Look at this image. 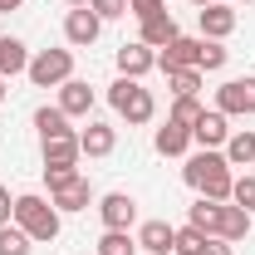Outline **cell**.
<instances>
[{
  "mask_svg": "<svg viewBox=\"0 0 255 255\" xmlns=\"http://www.w3.org/2000/svg\"><path fill=\"white\" fill-rule=\"evenodd\" d=\"M216 221H221V201H211V196H196V201L187 206V226H196V231L216 236Z\"/></svg>",
  "mask_w": 255,
  "mask_h": 255,
  "instance_id": "44dd1931",
  "label": "cell"
},
{
  "mask_svg": "<svg viewBox=\"0 0 255 255\" xmlns=\"http://www.w3.org/2000/svg\"><path fill=\"white\" fill-rule=\"evenodd\" d=\"M226 59H231V54H226L221 39H201V59H196V69H201V74H216V69H226Z\"/></svg>",
  "mask_w": 255,
  "mask_h": 255,
  "instance_id": "4316f807",
  "label": "cell"
},
{
  "mask_svg": "<svg viewBox=\"0 0 255 255\" xmlns=\"http://www.w3.org/2000/svg\"><path fill=\"white\" fill-rule=\"evenodd\" d=\"M201 241H206V231L182 226V231H177V241H172V255H196V251H201Z\"/></svg>",
  "mask_w": 255,
  "mask_h": 255,
  "instance_id": "f1b7e54d",
  "label": "cell"
},
{
  "mask_svg": "<svg viewBox=\"0 0 255 255\" xmlns=\"http://www.w3.org/2000/svg\"><path fill=\"white\" fill-rule=\"evenodd\" d=\"M98 216H103V231H132V221H137V201H132L128 191H108V196L98 201Z\"/></svg>",
  "mask_w": 255,
  "mask_h": 255,
  "instance_id": "52a82bcc",
  "label": "cell"
},
{
  "mask_svg": "<svg viewBox=\"0 0 255 255\" xmlns=\"http://www.w3.org/2000/svg\"><path fill=\"white\" fill-rule=\"evenodd\" d=\"M196 20H201V39H226V34L236 30V10L216 0V5H206V10H196Z\"/></svg>",
  "mask_w": 255,
  "mask_h": 255,
  "instance_id": "4fadbf2b",
  "label": "cell"
},
{
  "mask_svg": "<svg viewBox=\"0 0 255 255\" xmlns=\"http://www.w3.org/2000/svg\"><path fill=\"white\" fill-rule=\"evenodd\" d=\"M236 5H255V0H236Z\"/></svg>",
  "mask_w": 255,
  "mask_h": 255,
  "instance_id": "f35d334b",
  "label": "cell"
},
{
  "mask_svg": "<svg viewBox=\"0 0 255 255\" xmlns=\"http://www.w3.org/2000/svg\"><path fill=\"white\" fill-rule=\"evenodd\" d=\"M206 108H201V98H172V123H182V128H196V118H201Z\"/></svg>",
  "mask_w": 255,
  "mask_h": 255,
  "instance_id": "83f0119b",
  "label": "cell"
},
{
  "mask_svg": "<svg viewBox=\"0 0 255 255\" xmlns=\"http://www.w3.org/2000/svg\"><path fill=\"white\" fill-rule=\"evenodd\" d=\"M59 108L69 113V118H84V113L94 108V89H89L84 79H64L59 84Z\"/></svg>",
  "mask_w": 255,
  "mask_h": 255,
  "instance_id": "e0dca14e",
  "label": "cell"
},
{
  "mask_svg": "<svg viewBox=\"0 0 255 255\" xmlns=\"http://www.w3.org/2000/svg\"><path fill=\"white\" fill-rule=\"evenodd\" d=\"M182 177H187V187L196 196H211V201H231V187H236V172H231L226 152H216V147L191 152L187 167H182Z\"/></svg>",
  "mask_w": 255,
  "mask_h": 255,
  "instance_id": "6da1fadb",
  "label": "cell"
},
{
  "mask_svg": "<svg viewBox=\"0 0 255 255\" xmlns=\"http://www.w3.org/2000/svg\"><path fill=\"white\" fill-rule=\"evenodd\" d=\"M25 74L34 89H59L64 79H74V49H39V54H30Z\"/></svg>",
  "mask_w": 255,
  "mask_h": 255,
  "instance_id": "277c9868",
  "label": "cell"
},
{
  "mask_svg": "<svg viewBox=\"0 0 255 255\" xmlns=\"http://www.w3.org/2000/svg\"><path fill=\"white\" fill-rule=\"evenodd\" d=\"M172 241H177V226H167V221L137 226V251H147V255H172Z\"/></svg>",
  "mask_w": 255,
  "mask_h": 255,
  "instance_id": "5bb4252c",
  "label": "cell"
},
{
  "mask_svg": "<svg viewBox=\"0 0 255 255\" xmlns=\"http://www.w3.org/2000/svg\"><path fill=\"white\" fill-rule=\"evenodd\" d=\"M147 69H157V49H147L142 39H132V44L118 49V74L123 79H142Z\"/></svg>",
  "mask_w": 255,
  "mask_h": 255,
  "instance_id": "8fae6325",
  "label": "cell"
},
{
  "mask_svg": "<svg viewBox=\"0 0 255 255\" xmlns=\"http://www.w3.org/2000/svg\"><path fill=\"white\" fill-rule=\"evenodd\" d=\"M25 0H0V15H10V10H20Z\"/></svg>",
  "mask_w": 255,
  "mask_h": 255,
  "instance_id": "e575fe53",
  "label": "cell"
},
{
  "mask_svg": "<svg viewBox=\"0 0 255 255\" xmlns=\"http://www.w3.org/2000/svg\"><path fill=\"white\" fill-rule=\"evenodd\" d=\"M30 236H25V231H20V226L10 221V226H0V255H30Z\"/></svg>",
  "mask_w": 255,
  "mask_h": 255,
  "instance_id": "484cf974",
  "label": "cell"
},
{
  "mask_svg": "<svg viewBox=\"0 0 255 255\" xmlns=\"http://www.w3.org/2000/svg\"><path fill=\"white\" fill-rule=\"evenodd\" d=\"M196 59H201V39H191V34H177L167 49H157V69H162V74L196 69Z\"/></svg>",
  "mask_w": 255,
  "mask_h": 255,
  "instance_id": "9c48e42d",
  "label": "cell"
},
{
  "mask_svg": "<svg viewBox=\"0 0 255 255\" xmlns=\"http://www.w3.org/2000/svg\"><path fill=\"white\" fill-rule=\"evenodd\" d=\"M34 128H39V137H44V142H54V137H74L69 113H64L59 103H54V108H39V113H34Z\"/></svg>",
  "mask_w": 255,
  "mask_h": 255,
  "instance_id": "ffe728a7",
  "label": "cell"
},
{
  "mask_svg": "<svg viewBox=\"0 0 255 255\" xmlns=\"http://www.w3.org/2000/svg\"><path fill=\"white\" fill-rule=\"evenodd\" d=\"M10 221L20 226L30 241H54L59 236V206L44 201V196H34V191H25V196H15V216Z\"/></svg>",
  "mask_w": 255,
  "mask_h": 255,
  "instance_id": "3957f363",
  "label": "cell"
},
{
  "mask_svg": "<svg viewBox=\"0 0 255 255\" xmlns=\"http://www.w3.org/2000/svg\"><path fill=\"white\" fill-rule=\"evenodd\" d=\"M191 5H196V10H206V5H216V0H191Z\"/></svg>",
  "mask_w": 255,
  "mask_h": 255,
  "instance_id": "8d00e7d4",
  "label": "cell"
},
{
  "mask_svg": "<svg viewBox=\"0 0 255 255\" xmlns=\"http://www.w3.org/2000/svg\"><path fill=\"white\" fill-rule=\"evenodd\" d=\"M226 137H231V118H226L221 108L201 113V118H196V128H191V142H196V147H216V152H221Z\"/></svg>",
  "mask_w": 255,
  "mask_h": 255,
  "instance_id": "30bf717a",
  "label": "cell"
},
{
  "mask_svg": "<svg viewBox=\"0 0 255 255\" xmlns=\"http://www.w3.org/2000/svg\"><path fill=\"white\" fill-rule=\"evenodd\" d=\"M142 30H137V39L147 44V49H167L172 39H177V20H172V10H162V15H147V20H137Z\"/></svg>",
  "mask_w": 255,
  "mask_h": 255,
  "instance_id": "7c38bea8",
  "label": "cell"
},
{
  "mask_svg": "<svg viewBox=\"0 0 255 255\" xmlns=\"http://www.w3.org/2000/svg\"><path fill=\"white\" fill-rule=\"evenodd\" d=\"M231 201H236V206H246V211H255V177H251V172H246V177H236Z\"/></svg>",
  "mask_w": 255,
  "mask_h": 255,
  "instance_id": "f546056e",
  "label": "cell"
},
{
  "mask_svg": "<svg viewBox=\"0 0 255 255\" xmlns=\"http://www.w3.org/2000/svg\"><path fill=\"white\" fill-rule=\"evenodd\" d=\"M132 255H147V251H132Z\"/></svg>",
  "mask_w": 255,
  "mask_h": 255,
  "instance_id": "ab89813d",
  "label": "cell"
},
{
  "mask_svg": "<svg viewBox=\"0 0 255 255\" xmlns=\"http://www.w3.org/2000/svg\"><path fill=\"white\" fill-rule=\"evenodd\" d=\"M167 10V0H128V15H137V20H147V15H162Z\"/></svg>",
  "mask_w": 255,
  "mask_h": 255,
  "instance_id": "1f68e13d",
  "label": "cell"
},
{
  "mask_svg": "<svg viewBox=\"0 0 255 255\" xmlns=\"http://www.w3.org/2000/svg\"><path fill=\"white\" fill-rule=\"evenodd\" d=\"M137 251V236H128V231H103L98 236V255H132Z\"/></svg>",
  "mask_w": 255,
  "mask_h": 255,
  "instance_id": "d4e9b609",
  "label": "cell"
},
{
  "mask_svg": "<svg viewBox=\"0 0 255 255\" xmlns=\"http://www.w3.org/2000/svg\"><path fill=\"white\" fill-rule=\"evenodd\" d=\"M98 34H103V20H98L89 5H79V10H69V15H64V39H69L74 49H89Z\"/></svg>",
  "mask_w": 255,
  "mask_h": 255,
  "instance_id": "8992f818",
  "label": "cell"
},
{
  "mask_svg": "<svg viewBox=\"0 0 255 255\" xmlns=\"http://www.w3.org/2000/svg\"><path fill=\"white\" fill-rule=\"evenodd\" d=\"M5 94H10V89H5V79H0V103H5Z\"/></svg>",
  "mask_w": 255,
  "mask_h": 255,
  "instance_id": "74e56055",
  "label": "cell"
},
{
  "mask_svg": "<svg viewBox=\"0 0 255 255\" xmlns=\"http://www.w3.org/2000/svg\"><path fill=\"white\" fill-rule=\"evenodd\" d=\"M196 255H231V241H221V236H206Z\"/></svg>",
  "mask_w": 255,
  "mask_h": 255,
  "instance_id": "d6a6232c",
  "label": "cell"
},
{
  "mask_svg": "<svg viewBox=\"0 0 255 255\" xmlns=\"http://www.w3.org/2000/svg\"><path fill=\"white\" fill-rule=\"evenodd\" d=\"M79 157H84L79 132H74V137H54V142H44V167H74Z\"/></svg>",
  "mask_w": 255,
  "mask_h": 255,
  "instance_id": "7402d4cb",
  "label": "cell"
},
{
  "mask_svg": "<svg viewBox=\"0 0 255 255\" xmlns=\"http://www.w3.org/2000/svg\"><path fill=\"white\" fill-rule=\"evenodd\" d=\"M152 147H157L162 157H187L191 128H182V123H172V118H167V128H157V137H152Z\"/></svg>",
  "mask_w": 255,
  "mask_h": 255,
  "instance_id": "d6986e66",
  "label": "cell"
},
{
  "mask_svg": "<svg viewBox=\"0 0 255 255\" xmlns=\"http://www.w3.org/2000/svg\"><path fill=\"white\" fill-rule=\"evenodd\" d=\"M10 216H15V196L10 187H0V226H10Z\"/></svg>",
  "mask_w": 255,
  "mask_h": 255,
  "instance_id": "836d02e7",
  "label": "cell"
},
{
  "mask_svg": "<svg viewBox=\"0 0 255 255\" xmlns=\"http://www.w3.org/2000/svg\"><path fill=\"white\" fill-rule=\"evenodd\" d=\"M79 147H84V157H108L118 147V128L113 123H89L79 132Z\"/></svg>",
  "mask_w": 255,
  "mask_h": 255,
  "instance_id": "9a60e30c",
  "label": "cell"
},
{
  "mask_svg": "<svg viewBox=\"0 0 255 255\" xmlns=\"http://www.w3.org/2000/svg\"><path fill=\"white\" fill-rule=\"evenodd\" d=\"M108 103L118 108V118H128V128L152 123V113H157V98H152V89H142V79H123V74L108 84Z\"/></svg>",
  "mask_w": 255,
  "mask_h": 255,
  "instance_id": "7a4b0ae2",
  "label": "cell"
},
{
  "mask_svg": "<svg viewBox=\"0 0 255 255\" xmlns=\"http://www.w3.org/2000/svg\"><path fill=\"white\" fill-rule=\"evenodd\" d=\"M25 69H30V49H25V39L0 34V79H15V74H25Z\"/></svg>",
  "mask_w": 255,
  "mask_h": 255,
  "instance_id": "ac0fdd59",
  "label": "cell"
},
{
  "mask_svg": "<svg viewBox=\"0 0 255 255\" xmlns=\"http://www.w3.org/2000/svg\"><path fill=\"white\" fill-rule=\"evenodd\" d=\"M49 201L59 206V216L64 211H89L94 206V187H89V177H69V182H59V187H49Z\"/></svg>",
  "mask_w": 255,
  "mask_h": 255,
  "instance_id": "ba28073f",
  "label": "cell"
},
{
  "mask_svg": "<svg viewBox=\"0 0 255 255\" xmlns=\"http://www.w3.org/2000/svg\"><path fill=\"white\" fill-rule=\"evenodd\" d=\"M89 10H94L98 20H123V15H128V0H89Z\"/></svg>",
  "mask_w": 255,
  "mask_h": 255,
  "instance_id": "4dcf8cb0",
  "label": "cell"
},
{
  "mask_svg": "<svg viewBox=\"0 0 255 255\" xmlns=\"http://www.w3.org/2000/svg\"><path fill=\"white\" fill-rule=\"evenodd\" d=\"M221 152H226V162H231V167H251V162H255V132H251V128L231 132Z\"/></svg>",
  "mask_w": 255,
  "mask_h": 255,
  "instance_id": "603a6c76",
  "label": "cell"
},
{
  "mask_svg": "<svg viewBox=\"0 0 255 255\" xmlns=\"http://www.w3.org/2000/svg\"><path fill=\"white\" fill-rule=\"evenodd\" d=\"M216 108H221L226 118L231 113H255V79H226L221 89H216Z\"/></svg>",
  "mask_w": 255,
  "mask_h": 255,
  "instance_id": "5b68a950",
  "label": "cell"
},
{
  "mask_svg": "<svg viewBox=\"0 0 255 255\" xmlns=\"http://www.w3.org/2000/svg\"><path fill=\"white\" fill-rule=\"evenodd\" d=\"M64 5H69V10H79V5H89V0H64Z\"/></svg>",
  "mask_w": 255,
  "mask_h": 255,
  "instance_id": "d590c367",
  "label": "cell"
},
{
  "mask_svg": "<svg viewBox=\"0 0 255 255\" xmlns=\"http://www.w3.org/2000/svg\"><path fill=\"white\" fill-rule=\"evenodd\" d=\"M216 236H221V241H231V246H236V241H246V236H251V211H246V206H236V201H221Z\"/></svg>",
  "mask_w": 255,
  "mask_h": 255,
  "instance_id": "2e32d148",
  "label": "cell"
},
{
  "mask_svg": "<svg viewBox=\"0 0 255 255\" xmlns=\"http://www.w3.org/2000/svg\"><path fill=\"white\" fill-rule=\"evenodd\" d=\"M167 89H172V98H196L201 69H177V74H167Z\"/></svg>",
  "mask_w": 255,
  "mask_h": 255,
  "instance_id": "cb8c5ba5",
  "label": "cell"
}]
</instances>
